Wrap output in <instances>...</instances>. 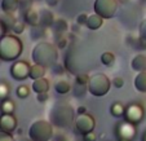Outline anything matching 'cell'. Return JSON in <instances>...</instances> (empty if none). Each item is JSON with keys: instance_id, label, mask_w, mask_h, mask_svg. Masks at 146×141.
<instances>
[{"instance_id": "6da1fadb", "label": "cell", "mask_w": 146, "mask_h": 141, "mask_svg": "<svg viewBox=\"0 0 146 141\" xmlns=\"http://www.w3.org/2000/svg\"><path fill=\"white\" fill-rule=\"evenodd\" d=\"M49 122L53 127L70 128L75 123V111L66 101H58L49 110Z\"/></svg>"}, {"instance_id": "7a4b0ae2", "label": "cell", "mask_w": 146, "mask_h": 141, "mask_svg": "<svg viewBox=\"0 0 146 141\" xmlns=\"http://www.w3.org/2000/svg\"><path fill=\"white\" fill-rule=\"evenodd\" d=\"M34 64L44 67H53L58 61V49L49 42H39L31 52Z\"/></svg>"}, {"instance_id": "3957f363", "label": "cell", "mask_w": 146, "mask_h": 141, "mask_svg": "<svg viewBox=\"0 0 146 141\" xmlns=\"http://www.w3.org/2000/svg\"><path fill=\"white\" fill-rule=\"evenodd\" d=\"M22 51L23 44L21 39H18L16 35L5 34L0 38V58H1V61H16L22 55Z\"/></svg>"}, {"instance_id": "277c9868", "label": "cell", "mask_w": 146, "mask_h": 141, "mask_svg": "<svg viewBox=\"0 0 146 141\" xmlns=\"http://www.w3.org/2000/svg\"><path fill=\"white\" fill-rule=\"evenodd\" d=\"M29 137L33 141H49L53 137V124L49 120L38 119L29 128Z\"/></svg>"}, {"instance_id": "5b68a950", "label": "cell", "mask_w": 146, "mask_h": 141, "mask_svg": "<svg viewBox=\"0 0 146 141\" xmlns=\"http://www.w3.org/2000/svg\"><path fill=\"white\" fill-rule=\"evenodd\" d=\"M111 80L102 72H97L89 76L88 82V92L94 97L106 96L110 91Z\"/></svg>"}, {"instance_id": "8992f818", "label": "cell", "mask_w": 146, "mask_h": 141, "mask_svg": "<svg viewBox=\"0 0 146 141\" xmlns=\"http://www.w3.org/2000/svg\"><path fill=\"white\" fill-rule=\"evenodd\" d=\"M119 0H96L94 1V13L101 16L104 19H110L118 12Z\"/></svg>"}, {"instance_id": "52a82bcc", "label": "cell", "mask_w": 146, "mask_h": 141, "mask_svg": "<svg viewBox=\"0 0 146 141\" xmlns=\"http://www.w3.org/2000/svg\"><path fill=\"white\" fill-rule=\"evenodd\" d=\"M143 116H145V109H143L142 105H140L137 102H132L125 106L124 119L127 122L132 123L135 126H138L143 120Z\"/></svg>"}, {"instance_id": "ba28073f", "label": "cell", "mask_w": 146, "mask_h": 141, "mask_svg": "<svg viewBox=\"0 0 146 141\" xmlns=\"http://www.w3.org/2000/svg\"><path fill=\"white\" fill-rule=\"evenodd\" d=\"M115 135L119 140H128L132 141L133 138L137 135V128H136L135 124L127 122L125 119L121 120V122H118L115 124Z\"/></svg>"}, {"instance_id": "9c48e42d", "label": "cell", "mask_w": 146, "mask_h": 141, "mask_svg": "<svg viewBox=\"0 0 146 141\" xmlns=\"http://www.w3.org/2000/svg\"><path fill=\"white\" fill-rule=\"evenodd\" d=\"M74 126H75L76 132L83 136L88 132H92V131L94 130V127H96V120H94L93 115L86 113V114L79 115L76 119H75Z\"/></svg>"}, {"instance_id": "30bf717a", "label": "cell", "mask_w": 146, "mask_h": 141, "mask_svg": "<svg viewBox=\"0 0 146 141\" xmlns=\"http://www.w3.org/2000/svg\"><path fill=\"white\" fill-rule=\"evenodd\" d=\"M30 67L31 65L27 61H23V60H18V61H14V64H12L11 66V75L14 80H25L29 78L30 74Z\"/></svg>"}, {"instance_id": "8fae6325", "label": "cell", "mask_w": 146, "mask_h": 141, "mask_svg": "<svg viewBox=\"0 0 146 141\" xmlns=\"http://www.w3.org/2000/svg\"><path fill=\"white\" fill-rule=\"evenodd\" d=\"M17 130V118L13 114H1L0 115V131L12 133Z\"/></svg>"}, {"instance_id": "7c38bea8", "label": "cell", "mask_w": 146, "mask_h": 141, "mask_svg": "<svg viewBox=\"0 0 146 141\" xmlns=\"http://www.w3.org/2000/svg\"><path fill=\"white\" fill-rule=\"evenodd\" d=\"M131 67L137 72L146 71V56L142 55V53L136 55L131 61Z\"/></svg>"}, {"instance_id": "4fadbf2b", "label": "cell", "mask_w": 146, "mask_h": 141, "mask_svg": "<svg viewBox=\"0 0 146 141\" xmlns=\"http://www.w3.org/2000/svg\"><path fill=\"white\" fill-rule=\"evenodd\" d=\"M25 22L27 25H30L31 27H36V26H40V14L35 11V9H27L25 13Z\"/></svg>"}, {"instance_id": "5bb4252c", "label": "cell", "mask_w": 146, "mask_h": 141, "mask_svg": "<svg viewBox=\"0 0 146 141\" xmlns=\"http://www.w3.org/2000/svg\"><path fill=\"white\" fill-rule=\"evenodd\" d=\"M31 89L38 93H43V92H48L49 89V80L45 79V78H40V79H36L33 82V86H31Z\"/></svg>"}, {"instance_id": "9a60e30c", "label": "cell", "mask_w": 146, "mask_h": 141, "mask_svg": "<svg viewBox=\"0 0 146 141\" xmlns=\"http://www.w3.org/2000/svg\"><path fill=\"white\" fill-rule=\"evenodd\" d=\"M40 26L43 27H52L54 23V17L53 13L48 9H41L40 11Z\"/></svg>"}, {"instance_id": "2e32d148", "label": "cell", "mask_w": 146, "mask_h": 141, "mask_svg": "<svg viewBox=\"0 0 146 141\" xmlns=\"http://www.w3.org/2000/svg\"><path fill=\"white\" fill-rule=\"evenodd\" d=\"M19 0H1V11L4 13L13 14L19 8Z\"/></svg>"}, {"instance_id": "e0dca14e", "label": "cell", "mask_w": 146, "mask_h": 141, "mask_svg": "<svg viewBox=\"0 0 146 141\" xmlns=\"http://www.w3.org/2000/svg\"><path fill=\"white\" fill-rule=\"evenodd\" d=\"M104 25V18L101 16H98L97 13H93L91 16H88V21H87L86 26L89 30H98L101 26Z\"/></svg>"}, {"instance_id": "ac0fdd59", "label": "cell", "mask_w": 146, "mask_h": 141, "mask_svg": "<svg viewBox=\"0 0 146 141\" xmlns=\"http://www.w3.org/2000/svg\"><path fill=\"white\" fill-rule=\"evenodd\" d=\"M17 19L14 18L13 14H9V13H3L0 14V23L3 25L4 30H5V33H8L9 30H12L14 26V23H16Z\"/></svg>"}, {"instance_id": "d6986e66", "label": "cell", "mask_w": 146, "mask_h": 141, "mask_svg": "<svg viewBox=\"0 0 146 141\" xmlns=\"http://www.w3.org/2000/svg\"><path fill=\"white\" fill-rule=\"evenodd\" d=\"M44 74H45V67L44 66L38 65V64H34V65H31V67H30L29 78H31L33 80H36V79H40V78H44Z\"/></svg>"}, {"instance_id": "ffe728a7", "label": "cell", "mask_w": 146, "mask_h": 141, "mask_svg": "<svg viewBox=\"0 0 146 141\" xmlns=\"http://www.w3.org/2000/svg\"><path fill=\"white\" fill-rule=\"evenodd\" d=\"M135 87L138 92L146 93V71H141L135 78Z\"/></svg>"}, {"instance_id": "44dd1931", "label": "cell", "mask_w": 146, "mask_h": 141, "mask_svg": "<svg viewBox=\"0 0 146 141\" xmlns=\"http://www.w3.org/2000/svg\"><path fill=\"white\" fill-rule=\"evenodd\" d=\"M14 109H16V104L13 100L5 98L0 101V113L1 114H13Z\"/></svg>"}, {"instance_id": "7402d4cb", "label": "cell", "mask_w": 146, "mask_h": 141, "mask_svg": "<svg viewBox=\"0 0 146 141\" xmlns=\"http://www.w3.org/2000/svg\"><path fill=\"white\" fill-rule=\"evenodd\" d=\"M124 111H125V105L120 101H116V102H113L110 106V113L115 118H121L124 116Z\"/></svg>"}, {"instance_id": "603a6c76", "label": "cell", "mask_w": 146, "mask_h": 141, "mask_svg": "<svg viewBox=\"0 0 146 141\" xmlns=\"http://www.w3.org/2000/svg\"><path fill=\"white\" fill-rule=\"evenodd\" d=\"M54 89H56V92H57V93H60V94L69 93L70 89H71V84H70L69 80L60 79V80H57V82H56Z\"/></svg>"}, {"instance_id": "cb8c5ba5", "label": "cell", "mask_w": 146, "mask_h": 141, "mask_svg": "<svg viewBox=\"0 0 146 141\" xmlns=\"http://www.w3.org/2000/svg\"><path fill=\"white\" fill-rule=\"evenodd\" d=\"M101 62L108 67L113 66L115 64V55L113 52H104L101 55Z\"/></svg>"}, {"instance_id": "d4e9b609", "label": "cell", "mask_w": 146, "mask_h": 141, "mask_svg": "<svg viewBox=\"0 0 146 141\" xmlns=\"http://www.w3.org/2000/svg\"><path fill=\"white\" fill-rule=\"evenodd\" d=\"M88 91V86H84V84H78L75 83L72 87V93L75 97H84Z\"/></svg>"}, {"instance_id": "484cf974", "label": "cell", "mask_w": 146, "mask_h": 141, "mask_svg": "<svg viewBox=\"0 0 146 141\" xmlns=\"http://www.w3.org/2000/svg\"><path fill=\"white\" fill-rule=\"evenodd\" d=\"M9 93H11V87L7 82L4 80H0V101L8 98L9 97Z\"/></svg>"}, {"instance_id": "4316f807", "label": "cell", "mask_w": 146, "mask_h": 141, "mask_svg": "<svg viewBox=\"0 0 146 141\" xmlns=\"http://www.w3.org/2000/svg\"><path fill=\"white\" fill-rule=\"evenodd\" d=\"M138 40H140L142 48H146V18L140 25V38H138Z\"/></svg>"}, {"instance_id": "83f0119b", "label": "cell", "mask_w": 146, "mask_h": 141, "mask_svg": "<svg viewBox=\"0 0 146 141\" xmlns=\"http://www.w3.org/2000/svg\"><path fill=\"white\" fill-rule=\"evenodd\" d=\"M29 94H30V88L25 84H22V86H19L17 88V97L18 98H26V97H29Z\"/></svg>"}, {"instance_id": "f1b7e54d", "label": "cell", "mask_w": 146, "mask_h": 141, "mask_svg": "<svg viewBox=\"0 0 146 141\" xmlns=\"http://www.w3.org/2000/svg\"><path fill=\"white\" fill-rule=\"evenodd\" d=\"M53 26H54L57 33H65L67 30V23L65 19H57V21H54Z\"/></svg>"}, {"instance_id": "f546056e", "label": "cell", "mask_w": 146, "mask_h": 141, "mask_svg": "<svg viewBox=\"0 0 146 141\" xmlns=\"http://www.w3.org/2000/svg\"><path fill=\"white\" fill-rule=\"evenodd\" d=\"M88 82H89V76L87 74H84V72H79V74H76V78H75V83L88 86Z\"/></svg>"}, {"instance_id": "4dcf8cb0", "label": "cell", "mask_w": 146, "mask_h": 141, "mask_svg": "<svg viewBox=\"0 0 146 141\" xmlns=\"http://www.w3.org/2000/svg\"><path fill=\"white\" fill-rule=\"evenodd\" d=\"M25 26H26V22H22V21H16V23H14L12 31H13L14 34H22L23 30H25Z\"/></svg>"}, {"instance_id": "1f68e13d", "label": "cell", "mask_w": 146, "mask_h": 141, "mask_svg": "<svg viewBox=\"0 0 146 141\" xmlns=\"http://www.w3.org/2000/svg\"><path fill=\"white\" fill-rule=\"evenodd\" d=\"M0 141H14V137L12 136V133L0 131Z\"/></svg>"}, {"instance_id": "d6a6232c", "label": "cell", "mask_w": 146, "mask_h": 141, "mask_svg": "<svg viewBox=\"0 0 146 141\" xmlns=\"http://www.w3.org/2000/svg\"><path fill=\"white\" fill-rule=\"evenodd\" d=\"M87 21H88V14H86V13H80L79 16H78V18H76L78 25H80V26L86 25Z\"/></svg>"}, {"instance_id": "836d02e7", "label": "cell", "mask_w": 146, "mask_h": 141, "mask_svg": "<svg viewBox=\"0 0 146 141\" xmlns=\"http://www.w3.org/2000/svg\"><path fill=\"white\" fill-rule=\"evenodd\" d=\"M111 84H113L115 88H121V87L124 86V79L120 76H116L113 79V82H111Z\"/></svg>"}, {"instance_id": "e575fe53", "label": "cell", "mask_w": 146, "mask_h": 141, "mask_svg": "<svg viewBox=\"0 0 146 141\" xmlns=\"http://www.w3.org/2000/svg\"><path fill=\"white\" fill-rule=\"evenodd\" d=\"M96 140H97V135L93 131L86 133V135H83V141H96Z\"/></svg>"}, {"instance_id": "d590c367", "label": "cell", "mask_w": 146, "mask_h": 141, "mask_svg": "<svg viewBox=\"0 0 146 141\" xmlns=\"http://www.w3.org/2000/svg\"><path fill=\"white\" fill-rule=\"evenodd\" d=\"M48 98H49L48 92H43V93H38V94H36V100H38L39 102H45Z\"/></svg>"}, {"instance_id": "8d00e7d4", "label": "cell", "mask_w": 146, "mask_h": 141, "mask_svg": "<svg viewBox=\"0 0 146 141\" xmlns=\"http://www.w3.org/2000/svg\"><path fill=\"white\" fill-rule=\"evenodd\" d=\"M67 45V40L65 38H61V39H58V43H57V47L60 48V49H64L65 47Z\"/></svg>"}, {"instance_id": "74e56055", "label": "cell", "mask_w": 146, "mask_h": 141, "mask_svg": "<svg viewBox=\"0 0 146 141\" xmlns=\"http://www.w3.org/2000/svg\"><path fill=\"white\" fill-rule=\"evenodd\" d=\"M53 67H54L56 74H64V72H65V67H64V66H61L60 64H56Z\"/></svg>"}, {"instance_id": "f35d334b", "label": "cell", "mask_w": 146, "mask_h": 141, "mask_svg": "<svg viewBox=\"0 0 146 141\" xmlns=\"http://www.w3.org/2000/svg\"><path fill=\"white\" fill-rule=\"evenodd\" d=\"M76 113H78V115H82V114H86V113H87V109H86V106H79V108H78V110H76Z\"/></svg>"}, {"instance_id": "ab89813d", "label": "cell", "mask_w": 146, "mask_h": 141, "mask_svg": "<svg viewBox=\"0 0 146 141\" xmlns=\"http://www.w3.org/2000/svg\"><path fill=\"white\" fill-rule=\"evenodd\" d=\"M14 141H33L30 137H25V136H19V137L14 138Z\"/></svg>"}, {"instance_id": "60d3db41", "label": "cell", "mask_w": 146, "mask_h": 141, "mask_svg": "<svg viewBox=\"0 0 146 141\" xmlns=\"http://www.w3.org/2000/svg\"><path fill=\"white\" fill-rule=\"evenodd\" d=\"M5 30H4V27H3V25H1V23H0V38H1V36H4L5 35Z\"/></svg>"}, {"instance_id": "b9f144b4", "label": "cell", "mask_w": 146, "mask_h": 141, "mask_svg": "<svg viewBox=\"0 0 146 141\" xmlns=\"http://www.w3.org/2000/svg\"><path fill=\"white\" fill-rule=\"evenodd\" d=\"M47 3H48V5H56L57 1L56 0H47Z\"/></svg>"}, {"instance_id": "7bdbcfd3", "label": "cell", "mask_w": 146, "mask_h": 141, "mask_svg": "<svg viewBox=\"0 0 146 141\" xmlns=\"http://www.w3.org/2000/svg\"><path fill=\"white\" fill-rule=\"evenodd\" d=\"M141 141H146V131L143 132V135H142V138H141Z\"/></svg>"}, {"instance_id": "ee69618b", "label": "cell", "mask_w": 146, "mask_h": 141, "mask_svg": "<svg viewBox=\"0 0 146 141\" xmlns=\"http://www.w3.org/2000/svg\"><path fill=\"white\" fill-rule=\"evenodd\" d=\"M119 141H128V140H119Z\"/></svg>"}, {"instance_id": "f6af8a7d", "label": "cell", "mask_w": 146, "mask_h": 141, "mask_svg": "<svg viewBox=\"0 0 146 141\" xmlns=\"http://www.w3.org/2000/svg\"><path fill=\"white\" fill-rule=\"evenodd\" d=\"M0 62H1V58H0Z\"/></svg>"}, {"instance_id": "bcb514c9", "label": "cell", "mask_w": 146, "mask_h": 141, "mask_svg": "<svg viewBox=\"0 0 146 141\" xmlns=\"http://www.w3.org/2000/svg\"><path fill=\"white\" fill-rule=\"evenodd\" d=\"M19 1H21V0H19Z\"/></svg>"}]
</instances>
